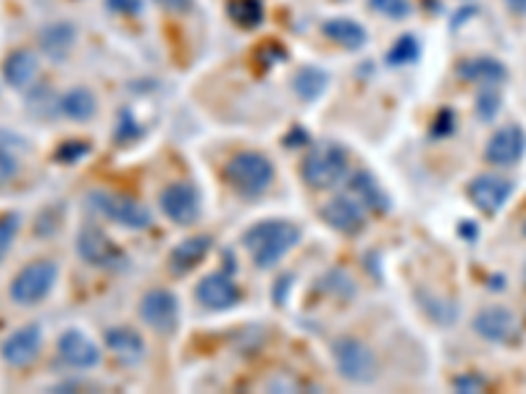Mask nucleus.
<instances>
[{"mask_svg":"<svg viewBox=\"0 0 526 394\" xmlns=\"http://www.w3.org/2000/svg\"><path fill=\"white\" fill-rule=\"evenodd\" d=\"M90 206L98 213H103L108 221H114L124 229H148L153 224V216L150 210L145 208L142 203L127 197V195H114V192H106V189H95L88 195Z\"/></svg>","mask_w":526,"mask_h":394,"instance_id":"nucleus-5","label":"nucleus"},{"mask_svg":"<svg viewBox=\"0 0 526 394\" xmlns=\"http://www.w3.org/2000/svg\"><path fill=\"white\" fill-rule=\"evenodd\" d=\"M139 129L138 124L129 118V114H124V116L119 118V129H114V139L119 142H129V139H138Z\"/></svg>","mask_w":526,"mask_h":394,"instance_id":"nucleus-35","label":"nucleus"},{"mask_svg":"<svg viewBox=\"0 0 526 394\" xmlns=\"http://www.w3.org/2000/svg\"><path fill=\"white\" fill-rule=\"evenodd\" d=\"M208 250H211V237L206 234H198V237H190V239H184L182 245L171 253L169 258V263H171V271L174 274H190L203 258L208 256Z\"/></svg>","mask_w":526,"mask_h":394,"instance_id":"nucleus-21","label":"nucleus"},{"mask_svg":"<svg viewBox=\"0 0 526 394\" xmlns=\"http://www.w3.org/2000/svg\"><path fill=\"white\" fill-rule=\"evenodd\" d=\"M350 189L356 192V197H361V203L371 210H387L389 208V200L387 195L382 192V187L379 182L366 174V171H358V174H353V179H350Z\"/></svg>","mask_w":526,"mask_h":394,"instance_id":"nucleus-25","label":"nucleus"},{"mask_svg":"<svg viewBox=\"0 0 526 394\" xmlns=\"http://www.w3.org/2000/svg\"><path fill=\"white\" fill-rule=\"evenodd\" d=\"M321 218H324L332 229L347 234V237L361 234L364 227H366L364 208H361L356 200H350V197H335V200H329V203L321 208Z\"/></svg>","mask_w":526,"mask_h":394,"instance_id":"nucleus-15","label":"nucleus"},{"mask_svg":"<svg viewBox=\"0 0 526 394\" xmlns=\"http://www.w3.org/2000/svg\"><path fill=\"white\" fill-rule=\"evenodd\" d=\"M142 321L160 334H171L180 326V300L169 289H150L139 300Z\"/></svg>","mask_w":526,"mask_h":394,"instance_id":"nucleus-11","label":"nucleus"},{"mask_svg":"<svg viewBox=\"0 0 526 394\" xmlns=\"http://www.w3.org/2000/svg\"><path fill=\"white\" fill-rule=\"evenodd\" d=\"M453 387L463 394L481 392L484 389V379L481 376H458L456 381H453Z\"/></svg>","mask_w":526,"mask_h":394,"instance_id":"nucleus-36","label":"nucleus"},{"mask_svg":"<svg viewBox=\"0 0 526 394\" xmlns=\"http://www.w3.org/2000/svg\"><path fill=\"white\" fill-rule=\"evenodd\" d=\"M332 355L337 363V371L343 373V379L353 381V384H371L376 379V358L374 352L356 337H340L332 345Z\"/></svg>","mask_w":526,"mask_h":394,"instance_id":"nucleus-6","label":"nucleus"},{"mask_svg":"<svg viewBox=\"0 0 526 394\" xmlns=\"http://www.w3.org/2000/svg\"><path fill=\"white\" fill-rule=\"evenodd\" d=\"M19 150H26V142L16 135L0 132V185L16 179L19 168H22V158Z\"/></svg>","mask_w":526,"mask_h":394,"instance_id":"nucleus-24","label":"nucleus"},{"mask_svg":"<svg viewBox=\"0 0 526 394\" xmlns=\"http://www.w3.org/2000/svg\"><path fill=\"white\" fill-rule=\"evenodd\" d=\"M326 71H321L319 66H303V69L295 74V93L303 97V100H316L321 97V93L326 90Z\"/></svg>","mask_w":526,"mask_h":394,"instance_id":"nucleus-26","label":"nucleus"},{"mask_svg":"<svg viewBox=\"0 0 526 394\" xmlns=\"http://www.w3.org/2000/svg\"><path fill=\"white\" fill-rule=\"evenodd\" d=\"M418 53H421L418 40H416L413 35H403L395 45L389 47L387 64H392V66H406V64H411V61L418 58Z\"/></svg>","mask_w":526,"mask_h":394,"instance_id":"nucleus-28","label":"nucleus"},{"mask_svg":"<svg viewBox=\"0 0 526 394\" xmlns=\"http://www.w3.org/2000/svg\"><path fill=\"white\" fill-rule=\"evenodd\" d=\"M37 76V56L29 50H14L3 61V79L14 90H26Z\"/></svg>","mask_w":526,"mask_h":394,"instance_id":"nucleus-19","label":"nucleus"},{"mask_svg":"<svg viewBox=\"0 0 526 394\" xmlns=\"http://www.w3.org/2000/svg\"><path fill=\"white\" fill-rule=\"evenodd\" d=\"M324 35L337 43V45L347 47V50H358L366 45V29L353 19H332L324 24Z\"/></svg>","mask_w":526,"mask_h":394,"instance_id":"nucleus-23","label":"nucleus"},{"mask_svg":"<svg viewBox=\"0 0 526 394\" xmlns=\"http://www.w3.org/2000/svg\"><path fill=\"white\" fill-rule=\"evenodd\" d=\"M40 345H43V331L37 324L22 326L19 331H14L11 337L3 339L0 345V355L8 366H16L22 369L26 363H32L40 352Z\"/></svg>","mask_w":526,"mask_h":394,"instance_id":"nucleus-13","label":"nucleus"},{"mask_svg":"<svg viewBox=\"0 0 526 394\" xmlns=\"http://www.w3.org/2000/svg\"><path fill=\"white\" fill-rule=\"evenodd\" d=\"M159 5H163L166 11H174V14H182L192 5V0H156Z\"/></svg>","mask_w":526,"mask_h":394,"instance_id":"nucleus-37","label":"nucleus"},{"mask_svg":"<svg viewBox=\"0 0 526 394\" xmlns=\"http://www.w3.org/2000/svg\"><path fill=\"white\" fill-rule=\"evenodd\" d=\"M460 234H463V237H469V239H477L480 229H477L471 221H463V224H460Z\"/></svg>","mask_w":526,"mask_h":394,"instance_id":"nucleus-39","label":"nucleus"},{"mask_svg":"<svg viewBox=\"0 0 526 394\" xmlns=\"http://www.w3.org/2000/svg\"><path fill=\"white\" fill-rule=\"evenodd\" d=\"M368 5L389 19H406L411 14V3L408 0H368Z\"/></svg>","mask_w":526,"mask_h":394,"instance_id":"nucleus-31","label":"nucleus"},{"mask_svg":"<svg viewBox=\"0 0 526 394\" xmlns=\"http://www.w3.org/2000/svg\"><path fill=\"white\" fill-rule=\"evenodd\" d=\"M159 203L163 216L180 227L192 224L201 213V195L192 182H171L169 187H163Z\"/></svg>","mask_w":526,"mask_h":394,"instance_id":"nucleus-8","label":"nucleus"},{"mask_svg":"<svg viewBox=\"0 0 526 394\" xmlns=\"http://www.w3.org/2000/svg\"><path fill=\"white\" fill-rule=\"evenodd\" d=\"M524 237H526V221H524Z\"/></svg>","mask_w":526,"mask_h":394,"instance_id":"nucleus-40","label":"nucleus"},{"mask_svg":"<svg viewBox=\"0 0 526 394\" xmlns=\"http://www.w3.org/2000/svg\"><path fill=\"white\" fill-rule=\"evenodd\" d=\"M456 132V114L450 108H442L435 118V126H432V135L435 137H448Z\"/></svg>","mask_w":526,"mask_h":394,"instance_id":"nucleus-33","label":"nucleus"},{"mask_svg":"<svg viewBox=\"0 0 526 394\" xmlns=\"http://www.w3.org/2000/svg\"><path fill=\"white\" fill-rule=\"evenodd\" d=\"M58 355L69 369H95L100 363V349L92 342L88 334H82L79 328H69L61 334L58 339Z\"/></svg>","mask_w":526,"mask_h":394,"instance_id":"nucleus-14","label":"nucleus"},{"mask_svg":"<svg viewBox=\"0 0 526 394\" xmlns=\"http://www.w3.org/2000/svg\"><path fill=\"white\" fill-rule=\"evenodd\" d=\"M195 298L201 300V305H206L208 310H227L232 305H237L240 289L227 274H208L201 278Z\"/></svg>","mask_w":526,"mask_h":394,"instance_id":"nucleus-16","label":"nucleus"},{"mask_svg":"<svg viewBox=\"0 0 526 394\" xmlns=\"http://www.w3.org/2000/svg\"><path fill=\"white\" fill-rule=\"evenodd\" d=\"M108 11L119 16H138L142 11V0H106Z\"/></svg>","mask_w":526,"mask_h":394,"instance_id":"nucleus-34","label":"nucleus"},{"mask_svg":"<svg viewBox=\"0 0 526 394\" xmlns=\"http://www.w3.org/2000/svg\"><path fill=\"white\" fill-rule=\"evenodd\" d=\"M458 76L463 82H471V85L495 87L508 79V69H505L503 61H498L492 56H477V58H466L458 64Z\"/></svg>","mask_w":526,"mask_h":394,"instance_id":"nucleus-17","label":"nucleus"},{"mask_svg":"<svg viewBox=\"0 0 526 394\" xmlns=\"http://www.w3.org/2000/svg\"><path fill=\"white\" fill-rule=\"evenodd\" d=\"M505 5H508L511 14H519V16L526 14V0H505Z\"/></svg>","mask_w":526,"mask_h":394,"instance_id":"nucleus-38","label":"nucleus"},{"mask_svg":"<svg viewBox=\"0 0 526 394\" xmlns=\"http://www.w3.org/2000/svg\"><path fill=\"white\" fill-rule=\"evenodd\" d=\"M503 108V97L495 87H484L477 97V114H480L481 121H492V118L500 114Z\"/></svg>","mask_w":526,"mask_h":394,"instance_id":"nucleus-29","label":"nucleus"},{"mask_svg":"<svg viewBox=\"0 0 526 394\" xmlns=\"http://www.w3.org/2000/svg\"><path fill=\"white\" fill-rule=\"evenodd\" d=\"M300 174L314 189H332L347 177V153L337 145H321L303 161Z\"/></svg>","mask_w":526,"mask_h":394,"instance_id":"nucleus-4","label":"nucleus"},{"mask_svg":"<svg viewBox=\"0 0 526 394\" xmlns=\"http://www.w3.org/2000/svg\"><path fill=\"white\" fill-rule=\"evenodd\" d=\"M300 242V229L293 221H261L242 234V245L258 268L279 263Z\"/></svg>","mask_w":526,"mask_h":394,"instance_id":"nucleus-1","label":"nucleus"},{"mask_svg":"<svg viewBox=\"0 0 526 394\" xmlns=\"http://www.w3.org/2000/svg\"><path fill=\"white\" fill-rule=\"evenodd\" d=\"M90 153V145H85V142H64L58 150H56V158L61 163H77L82 161L85 156Z\"/></svg>","mask_w":526,"mask_h":394,"instance_id":"nucleus-32","label":"nucleus"},{"mask_svg":"<svg viewBox=\"0 0 526 394\" xmlns=\"http://www.w3.org/2000/svg\"><path fill=\"white\" fill-rule=\"evenodd\" d=\"M77 253L85 263H90L95 268H119L127 263L124 253L114 245V239L103 232L100 227L88 224L77 234Z\"/></svg>","mask_w":526,"mask_h":394,"instance_id":"nucleus-7","label":"nucleus"},{"mask_svg":"<svg viewBox=\"0 0 526 394\" xmlns=\"http://www.w3.org/2000/svg\"><path fill=\"white\" fill-rule=\"evenodd\" d=\"M19 224H22L19 213L0 216V260L8 256V250H11V245H14L16 234H19Z\"/></svg>","mask_w":526,"mask_h":394,"instance_id":"nucleus-30","label":"nucleus"},{"mask_svg":"<svg viewBox=\"0 0 526 394\" xmlns=\"http://www.w3.org/2000/svg\"><path fill=\"white\" fill-rule=\"evenodd\" d=\"M58 111L71 121H90L95 116V111H98V103H95V95L88 87H74L69 93L61 95Z\"/></svg>","mask_w":526,"mask_h":394,"instance_id":"nucleus-22","label":"nucleus"},{"mask_svg":"<svg viewBox=\"0 0 526 394\" xmlns=\"http://www.w3.org/2000/svg\"><path fill=\"white\" fill-rule=\"evenodd\" d=\"M224 177L232 189H237L240 195L258 197L274 182V163L263 153H240L227 163Z\"/></svg>","mask_w":526,"mask_h":394,"instance_id":"nucleus-2","label":"nucleus"},{"mask_svg":"<svg viewBox=\"0 0 526 394\" xmlns=\"http://www.w3.org/2000/svg\"><path fill=\"white\" fill-rule=\"evenodd\" d=\"M513 189H516V185L503 179V177L481 174V177H477V179L469 185V197H471V203H474L481 213L495 216V213H500L505 203L511 200Z\"/></svg>","mask_w":526,"mask_h":394,"instance_id":"nucleus-12","label":"nucleus"},{"mask_svg":"<svg viewBox=\"0 0 526 394\" xmlns=\"http://www.w3.org/2000/svg\"><path fill=\"white\" fill-rule=\"evenodd\" d=\"M229 16L234 24L253 29L263 22V5L261 0H229Z\"/></svg>","mask_w":526,"mask_h":394,"instance_id":"nucleus-27","label":"nucleus"},{"mask_svg":"<svg viewBox=\"0 0 526 394\" xmlns=\"http://www.w3.org/2000/svg\"><path fill=\"white\" fill-rule=\"evenodd\" d=\"M56 278H58V266L53 260H35L11 278L8 295L16 305H24V308L37 305L50 295V289L56 287Z\"/></svg>","mask_w":526,"mask_h":394,"instance_id":"nucleus-3","label":"nucleus"},{"mask_svg":"<svg viewBox=\"0 0 526 394\" xmlns=\"http://www.w3.org/2000/svg\"><path fill=\"white\" fill-rule=\"evenodd\" d=\"M471 326L484 342H492V345H508L519 337V318L505 305L481 308Z\"/></svg>","mask_w":526,"mask_h":394,"instance_id":"nucleus-10","label":"nucleus"},{"mask_svg":"<svg viewBox=\"0 0 526 394\" xmlns=\"http://www.w3.org/2000/svg\"><path fill=\"white\" fill-rule=\"evenodd\" d=\"M106 345L114 352L119 360L124 363H138L139 358L145 355V339L139 337L135 328L129 326H116L106 331Z\"/></svg>","mask_w":526,"mask_h":394,"instance_id":"nucleus-20","label":"nucleus"},{"mask_svg":"<svg viewBox=\"0 0 526 394\" xmlns=\"http://www.w3.org/2000/svg\"><path fill=\"white\" fill-rule=\"evenodd\" d=\"M77 43V29L69 22H53L40 32V50L50 61H64Z\"/></svg>","mask_w":526,"mask_h":394,"instance_id":"nucleus-18","label":"nucleus"},{"mask_svg":"<svg viewBox=\"0 0 526 394\" xmlns=\"http://www.w3.org/2000/svg\"><path fill=\"white\" fill-rule=\"evenodd\" d=\"M526 153V132L521 124H505L500 126L484 147V161L498 166V168H511L524 158Z\"/></svg>","mask_w":526,"mask_h":394,"instance_id":"nucleus-9","label":"nucleus"}]
</instances>
